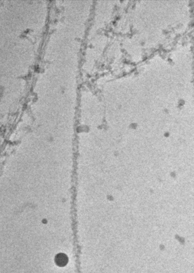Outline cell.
Segmentation results:
<instances>
[{"label":"cell","mask_w":194,"mask_h":273,"mask_svg":"<svg viewBox=\"0 0 194 273\" xmlns=\"http://www.w3.org/2000/svg\"><path fill=\"white\" fill-rule=\"evenodd\" d=\"M67 258L64 254H61L57 257V263L60 265H64L66 264Z\"/></svg>","instance_id":"1"}]
</instances>
